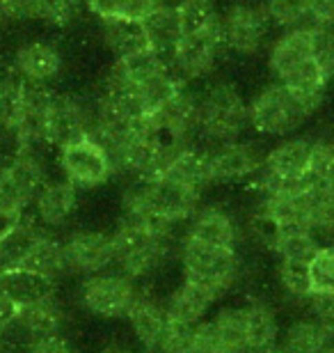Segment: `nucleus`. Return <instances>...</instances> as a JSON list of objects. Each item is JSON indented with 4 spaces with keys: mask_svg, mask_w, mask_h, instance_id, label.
Wrapping results in <instances>:
<instances>
[{
    "mask_svg": "<svg viewBox=\"0 0 334 353\" xmlns=\"http://www.w3.org/2000/svg\"><path fill=\"white\" fill-rule=\"evenodd\" d=\"M309 60H314L309 44V26L284 30L268 48V69L277 83H282L289 74H293Z\"/></svg>",
    "mask_w": 334,
    "mask_h": 353,
    "instance_id": "nucleus-23",
    "label": "nucleus"
},
{
    "mask_svg": "<svg viewBox=\"0 0 334 353\" xmlns=\"http://www.w3.org/2000/svg\"><path fill=\"white\" fill-rule=\"evenodd\" d=\"M58 165L65 179L74 183L78 190H92L103 186L110 176H115L108 152L96 143L92 136L74 140L60 147Z\"/></svg>",
    "mask_w": 334,
    "mask_h": 353,
    "instance_id": "nucleus-10",
    "label": "nucleus"
},
{
    "mask_svg": "<svg viewBox=\"0 0 334 353\" xmlns=\"http://www.w3.org/2000/svg\"><path fill=\"white\" fill-rule=\"evenodd\" d=\"M332 245H334V241H332Z\"/></svg>",
    "mask_w": 334,
    "mask_h": 353,
    "instance_id": "nucleus-51",
    "label": "nucleus"
},
{
    "mask_svg": "<svg viewBox=\"0 0 334 353\" xmlns=\"http://www.w3.org/2000/svg\"><path fill=\"white\" fill-rule=\"evenodd\" d=\"M34 218L41 228H62L78 209V188L67 179L46 181L34 195Z\"/></svg>",
    "mask_w": 334,
    "mask_h": 353,
    "instance_id": "nucleus-21",
    "label": "nucleus"
},
{
    "mask_svg": "<svg viewBox=\"0 0 334 353\" xmlns=\"http://www.w3.org/2000/svg\"><path fill=\"white\" fill-rule=\"evenodd\" d=\"M311 296L334 294V245L323 243L307 264Z\"/></svg>",
    "mask_w": 334,
    "mask_h": 353,
    "instance_id": "nucleus-35",
    "label": "nucleus"
},
{
    "mask_svg": "<svg viewBox=\"0 0 334 353\" xmlns=\"http://www.w3.org/2000/svg\"><path fill=\"white\" fill-rule=\"evenodd\" d=\"M240 301V312H243V326L247 337V349L250 353H259L273 349L280 344L282 326L275 307L257 296H245Z\"/></svg>",
    "mask_w": 334,
    "mask_h": 353,
    "instance_id": "nucleus-20",
    "label": "nucleus"
},
{
    "mask_svg": "<svg viewBox=\"0 0 334 353\" xmlns=\"http://www.w3.org/2000/svg\"><path fill=\"white\" fill-rule=\"evenodd\" d=\"M23 353H74V347L69 344L67 337L53 335V337H39L25 344Z\"/></svg>",
    "mask_w": 334,
    "mask_h": 353,
    "instance_id": "nucleus-41",
    "label": "nucleus"
},
{
    "mask_svg": "<svg viewBox=\"0 0 334 353\" xmlns=\"http://www.w3.org/2000/svg\"><path fill=\"white\" fill-rule=\"evenodd\" d=\"M323 353H334V344H332V347H328V349H325Z\"/></svg>",
    "mask_w": 334,
    "mask_h": 353,
    "instance_id": "nucleus-48",
    "label": "nucleus"
},
{
    "mask_svg": "<svg viewBox=\"0 0 334 353\" xmlns=\"http://www.w3.org/2000/svg\"><path fill=\"white\" fill-rule=\"evenodd\" d=\"M147 124L160 138L176 145H195L197 129H200V103L197 90L183 85L158 112L147 119Z\"/></svg>",
    "mask_w": 334,
    "mask_h": 353,
    "instance_id": "nucleus-12",
    "label": "nucleus"
},
{
    "mask_svg": "<svg viewBox=\"0 0 334 353\" xmlns=\"http://www.w3.org/2000/svg\"><path fill=\"white\" fill-rule=\"evenodd\" d=\"M307 307H309V314L314 316V319H318L325 328H330L334 333V294L311 296Z\"/></svg>",
    "mask_w": 334,
    "mask_h": 353,
    "instance_id": "nucleus-40",
    "label": "nucleus"
},
{
    "mask_svg": "<svg viewBox=\"0 0 334 353\" xmlns=\"http://www.w3.org/2000/svg\"><path fill=\"white\" fill-rule=\"evenodd\" d=\"M142 28H145L149 48L163 55L165 60L172 55L176 44H179L183 37V28H181L179 17H176L174 5H167V3L156 7V10L142 21Z\"/></svg>",
    "mask_w": 334,
    "mask_h": 353,
    "instance_id": "nucleus-27",
    "label": "nucleus"
},
{
    "mask_svg": "<svg viewBox=\"0 0 334 353\" xmlns=\"http://www.w3.org/2000/svg\"><path fill=\"white\" fill-rule=\"evenodd\" d=\"M140 292L142 289L138 282L131 280L122 271H117V268H110V271L83 278L81 287H78V299H81V305L92 316L115 321L126 319V314H129Z\"/></svg>",
    "mask_w": 334,
    "mask_h": 353,
    "instance_id": "nucleus-5",
    "label": "nucleus"
},
{
    "mask_svg": "<svg viewBox=\"0 0 334 353\" xmlns=\"http://www.w3.org/2000/svg\"><path fill=\"white\" fill-rule=\"evenodd\" d=\"M62 248L69 273H78L83 278L110 271L115 266V245L110 232L92 228L76 230L62 241Z\"/></svg>",
    "mask_w": 334,
    "mask_h": 353,
    "instance_id": "nucleus-11",
    "label": "nucleus"
},
{
    "mask_svg": "<svg viewBox=\"0 0 334 353\" xmlns=\"http://www.w3.org/2000/svg\"><path fill=\"white\" fill-rule=\"evenodd\" d=\"M197 103H200L197 140L206 143V147L245 138L250 117H247V99L238 85L227 79H209L202 90H197Z\"/></svg>",
    "mask_w": 334,
    "mask_h": 353,
    "instance_id": "nucleus-2",
    "label": "nucleus"
},
{
    "mask_svg": "<svg viewBox=\"0 0 334 353\" xmlns=\"http://www.w3.org/2000/svg\"><path fill=\"white\" fill-rule=\"evenodd\" d=\"M309 26L334 28V0H311Z\"/></svg>",
    "mask_w": 334,
    "mask_h": 353,
    "instance_id": "nucleus-43",
    "label": "nucleus"
},
{
    "mask_svg": "<svg viewBox=\"0 0 334 353\" xmlns=\"http://www.w3.org/2000/svg\"><path fill=\"white\" fill-rule=\"evenodd\" d=\"M298 188L314 197H334V140L314 138L307 172Z\"/></svg>",
    "mask_w": 334,
    "mask_h": 353,
    "instance_id": "nucleus-26",
    "label": "nucleus"
},
{
    "mask_svg": "<svg viewBox=\"0 0 334 353\" xmlns=\"http://www.w3.org/2000/svg\"><path fill=\"white\" fill-rule=\"evenodd\" d=\"M330 81H332L330 74L325 72L316 60H309V62H304L302 67H298L293 74H289L286 79L282 81V85L314 115L325 101Z\"/></svg>",
    "mask_w": 334,
    "mask_h": 353,
    "instance_id": "nucleus-25",
    "label": "nucleus"
},
{
    "mask_svg": "<svg viewBox=\"0 0 334 353\" xmlns=\"http://www.w3.org/2000/svg\"><path fill=\"white\" fill-rule=\"evenodd\" d=\"M225 46L220 41L218 28L206 32L183 34L172 55L167 58L169 69L181 83H200L213 79L220 65Z\"/></svg>",
    "mask_w": 334,
    "mask_h": 353,
    "instance_id": "nucleus-9",
    "label": "nucleus"
},
{
    "mask_svg": "<svg viewBox=\"0 0 334 353\" xmlns=\"http://www.w3.org/2000/svg\"><path fill=\"white\" fill-rule=\"evenodd\" d=\"M270 21L264 7L252 0H233L220 10L218 34L225 51L236 55H257L268 44Z\"/></svg>",
    "mask_w": 334,
    "mask_h": 353,
    "instance_id": "nucleus-6",
    "label": "nucleus"
},
{
    "mask_svg": "<svg viewBox=\"0 0 334 353\" xmlns=\"http://www.w3.org/2000/svg\"><path fill=\"white\" fill-rule=\"evenodd\" d=\"M14 326L28 337V342L39 340V337L60 335L62 326H65V305L58 299L55 289L23 303Z\"/></svg>",
    "mask_w": 334,
    "mask_h": 353,
    "instance_id": "nucleus-19",
    "label": "nucleus"
},
{
    "mask_svg": "<svg viewBox=\"0 0 334 353\" xmlns=\"http://www.w3.org/2000/svg\"><path fill=\"white\" fill-rule=\"evenodd\" d=\"M183 236L193 239L216 248H233L240 250L243 243V228L240 221L231 214L225 204H202L193 218L183 225Z\"/></svg>",
    "mask_w": 334,
    "mask_h": 353,
    "instance_id": "nucleus-14",
    "label": "nucleus"
},
{
    "mask_svg": "<svg viewBox=\"0 0 334 353\" xmlns=\"http://www.w3.org/2000/svg\"><path fill=\"white\" fill-rule=\"evenodd\" d=\"M309 44H311V58H314L332 79V74H334V28L309 26Z\"/></svg>",
    "mask_w": 334,
    "mask_h": 353,
    "instance_id": "nucleus-37",
    "label": "nucleus"
},
{
    "mask_svg": "<svg viewBox=\"0 0 334 353\" xmlns=\"http://www.w3.org/2000/svg\"><path fill=\"white\" fill-rule=\"evenodd\" d=\"M332 81H334V74H332Z\"/></svg>",
    "mask_w": 334,
    "mask_h": 353,
    "instance_id": "nucleus-49",
    "label": "nucleus"
},
{
    "mask_svg": "<svg viewBox=\"0 0 334 353\" xmlns=\"http://www.w3.org/2000/svg\"><path fill=\"white\" fill-rule=\"evenodd\" d=\"M25 99V83L19 76L0 79V133L17 131Z\"/></svg>",
    "mask_w": 334,
    "mask_h": 353,
    "instance_id": "nucleus-32",
    "label": "nucleus"
},
{
    "mask_svg": "<svg viewBox=\"0 0 334 353\" xmlns=\"http://www.w3.org/2000/svg\"><path fill=\"white\" fill-rule=\"evenodd\" d=\"M78 0H30V19H39L53 28H65L76 19Z\"/></svg>",
    "mask_w": 334,
    "mask_h": 353,
    "instance_id": "nucleus-36",
    "label": "nucleus"
},
{
    "mask_svg": "<svg viewBox=\"0 0 334 353\" xmlns=\"http://www.w3.org/2000/svg\"><path fill=\"white\" fill-rule=\"evenodd\" d=\"M259 353H284L280 347H273V349H266V351H259Z\"/></svg>",
    "mask_w": 334,
    "mask_h": 353,
    "instance_id": "nucleus-46",
    "label": "nucleus"
},
{
    "mask_svg": "<svg viewBox=\"0 0 334 353\" xmlns=\"http://www.w3.org/2000/svg\"><path fill=\"white\" fill-rule=\"evenodd\" d=\"M7 19H12V17H10V12H7L5 0H0V23H5Z\"/></svg>",
    "mask_w": 334,
    "mask_h": 353,
    "instance_id": "nucleus-45",
    "label": "nucleus"
},
{
    "mask_svg": "<svg viewBox=\"0 0 334 353\" xmlns=\"http://www.w3.org/2000/svg\"><path fill=\"white\" fill-rule=\"evenodd\" d=\"M334 344V333L325 328L314 316L293 319L280 335V347L284 353H323Z\"/></svg>",
    "mask_w": 334,
    "mask_h": 353,
    "instance_id": "nucleus-24",
    "label": "nucleus"
},
{
    "mask_svg": "<svg viewBox=\"0 0 334 353\" xmlns=\"http://www.w3.org/2000/svg\"><path fill=\"white\" fill-rule=\"evenodd\" d=\"M19 312H21V303L14 299L10 289L0 282V335H3L5 330L14 328V323L19 319Z\"/></svg>",
    "mask_w": 334,
    "mask_h": 353,
    "instance_id": "nucleus-39",
    "label": "nucleus"
},
{
    "mask_svg": "<svg viewBox=\"0 0 334 353\" xmlns=\"http://www.w3.org/2000/svg\"><path fill=\"white\" fill-rule=\"evenodd\" d=\"M247 117H250V129L257 136L282 140L295 136L311 117V112L282 83L275 81L261 88L247 101Z\"/></svg>",
    "mask_w": 334,
    "mask_h": 353,
    "instance_id": "nucleus-4",
    "label": "nucleus"
},
{
    "mask_svg": "<svg viewBox=\"0 0 334 353\" xmlns=\"http://www.w3.org/2000/svg\"><path fill=\"white\" fill-rule=\"evenodd\" d=\"M17 76L28 85H48L62 72V55L53 44L30 41L23 44L14 55Z\"/></svg>",
    "mask_w": 334,
    "mask_h": 353,
    "instance_id": "nucleus-22",
    "label": "nucleus"
},
{
    "mask_svg": "<svg viewBox=\"0 0 334 353\" xmlns=\"http://www.w3.org/2000/svg\"><path fill=\"white\" fill-rule=\"evenodd\" d=\"M174 10L181 21L183 34L206 32L218 28L220 7L216 0H179Z\"/></svg>",
    "mask_w": 334,
    "mask_h": 353,
    "instance_id": "nucleus-31",
    "label": "nucleus"
},
{
    "mask_svg": "<svg viewBox=\"0 0 334 353\" xmlns=\"http://www.w3.org/2000/svg\"><path fill=\"white\" fill-rule=\"evenodd\" d=\"M275 280L280 292L286 296L289 301L298 303V305H307L311 301V285L309 273L304 264H284L277 262L275 266Z\"/></svg>",
    "mask_w": 334,
    "mask_h": 353,
    "instance_id": "nucleus-34",
    "label": "nucleus"
},
{
    "mask_svg": "<svg viewBox=\"0 0 334 353\" xmlns=\"http://www.w3.org/2000/svg\"><path fill=\"white\" fill-rule=\"evenodd\" d=\"M94 108L76 94H53L46 124V145L65 147L74 140L92 136Z\"/></svg>",
    "mask_w": 334,
    "mask_h": 353,
    "instance_id": "nucleus-13",
    "label": "nucleus"
},
{
    "mask_svg": "<svg viewBox=\"0 0 334 353\" xmlns=\"http://www.w3.org/2000/svg\"><path fill=\"white\" fill-rule=\"evenodd\" d=\"M140 353H163V351H158V349H142Z\"/></svg>",
    "mask_w": 334,
    "mask_h": 353,
    "instance_id": "nucleus-47",
    "label": "nucleus"
},
{
    "mask_svg": "<svg viewBox=\"0 0 334 353\" xmlns=\"http://www.w3.org/2000/svg\"><path fill=\"white\" fill-rule=\"evenodd\" d=\"M176 259H179L183 280L211 289L220 299H227V294L238 287L245 273L240 250L216 248V245L193 241L183 234L176 239Z\"/></svg>",
    "mask_w": 334,
    "mask_h": 353,
    "instance_id": "nucleus-3",
    "label": "nucleus"
},
{
    "mask_svg": "<svg viewBox=\"0 0 334 353\" xmlns=\"http://www.w3.org/2000/svg\"><path fill=\"white\" fill-rule=\"evenodd\" d=\"M51 101H53V92L48 88L28 85L25 83L23 110H21L19 126L14 131L17 150H37L39 145H46V124H48Z\"/></svg>",
    "mask_w": 334,
    "mask_h": 353,
    "instance_id": "nucleus-18",
    "label": "nucleus"
},
{
    "mask_svg": "<svg viewBox=\"0 0 334 353\" xmlns=\"http://www.w3.org/2000/svg\"><path fill=\"white\" fill-rule=\"evenodd\" d=\"M266 150L252 138H238L231 143L204 147L206 170L211 183H240L254 181L264 165Z\"/></svg>",
    "mask_w": 334,
    "mask_h": 353,
    "instance_id": "nucleus-8",
    "label": "nucleus"
},
{
    "mask_svg": "<svg viewBox=\"0 0 334 353\" xmlns=\"http://www.w3.org/2000/svg\"><path fill=\"white\" fill-rule=\"evenodd\" d=\"M270 26L282 30L309 26V7L311 0H264L261 3Z\"/></svg>",
    "mask_w": 334,
    "mask_h": 353,
    "instance_id": "nucleus-33",
    "label": "nucleus"
},
{
    "mask_svg": "<svg viewBox=\"0 0 334 353\" xmlns=\"http://www.w3.org/2000/svg\"><path fill=\"white\" fill-rule=\"evenodd\" d=\"M321 245H323L321 239L307 230H289V232H282V234L275 239L270 252L275 255L277 262L307 266Z\"/></svg>",
    "mask_w": 334,
    "mask_h": 353,
    "instance_id": "nucleus-30",
    "label": "nucleus"
},
{
    "mask_svg": "<svg viewBox=\"0 0 334 353\" xmlns=\"http://www.w3.org/2000/svg\"><path fill=\"white\" fill-rule=\"evenodd\" d=\"M0 340H3V335H0Z\"/></svg>",
    "mask_w": 334,
    "mask_h": 353,
    "instance_id": "nucleus-50",
    "label": "nucleus"
},
{
    "mask_svg": "<svg viewBox=\"0 0 334 353\" xmlns=\"http://www.w3.org/2000/svg\"><path fill=\"white\" fill-rule=\"evenodd\" d=\"M311 147V136H289L282 138L275 147H270L264 157L259 174L254 176V190H275V188H295L307 172Z\"/></svg>",
    "mask_w": 334,
    "mask_h": 353,
    "instance_id": "nucleus-7",
    "label": "nucleus"
},
{
    "mask_svg": "<svg viewBox=\"0 0 334 353\" xmlns=\"http://www.w3.org/2000/svg\"><path fill=\"white\" fill-rule=\"evenodd\" d=\"M126 321H129L135 342L142 349H160L169 330V323H172L165 312V303L145 292V289L135 299L133 307L126 314Z\"/></svg>",
    "mask_w": 334,
    "mask_h": 353,
    "instance_id": "nucleus-17",
    "label": "nucleus"
},
{
    "mask_svg": "<svg viewBox=\"0 0 334 353\" xmlns=\"http://www.w3.org/2000/svg\"><path fill=\"white\" fill-rule=\"evenodd\" d=\"M7 271H19V273H28L37 280H44L48 285H55L60 278H65L69 273L67 268V259H65V248H62V241H58L53 234L39 230L37 236L32 239L30 245L23 250L17 262H14Z\"/></svg>",
    "mask_w": 334,
    "mask_h": 353,
    "instance_id": "nucleus-15",
    "label": "nucleus"
},
{
    "mask_svg": "<svg viewBox=\"0 0 334 353\" xmlns=\"http://www.w3.org/2000/svg\"><path fill=\"white\" fill-rule=\"evenodd\" d=\"M85 5L96 19H101V23L124 19V0H85Z\"/></svg>",
    "mask_w": 334,
    "mask_h": 353,
    "instance_id": "nucleus-42",
    "label": "nucleus"
},
{
    "mask_svg": "<svg viewBox=\"0 0 334 353\" xmlns=\"http://www.w3.org/2000/svg\"><path fill=\"white\" fill-rule=\"evenodd\" d=\"M110 234L117 271L138 285L156 278L176 255V230L160 221L122 216Z\"/></svg>",
    "mask_w": 334,
    "mask_h": 353,
    "instance_id": "nucleus-1",
    "label": "nucleus"
},
{
    "mask_svg": "<svg viewBox=\"0 0 334 353\" xmlns=\"http://www.w3.org/2000/svg\"><path fill=\"white\" fill-rule=\"evenodd\" d=\"M98 353H133L129 347H124V344H108V347H103Z\"/></svg>",
    "mask_w": 334,
    "mask_h": 353,
    "instance_id": "nucleus-44",
    "label": "nucleus"
},
{
    "mask_svg": "<svg viewBox=\"0 0 334 353\" xmlns=\"http://www.w3.org/2000/svg\"><path fill=\"white\" fill-rule=\"evenodd\" d=\"M5 172L30 204L46 183V165L37 150H17L14 159L5 165Z\"/></svg>",
    "mask_w": 334,
    "mask_h": 353,
    "instance_id": "nucleus-28",
    "label": "nucleus"
},
{
    "mask_svg": "<svg viewBox=\"0 0 334 353\" xmlns=\"http://www.w3.org/2000/svg\"><path fill=\"white\" fill-rule=\"evenodd\" d=\"M101 39L105 48L115 55V60L129 58L133 53L147 51L149 41L145 34V28L138 21L129 19H115V21H105L101 28Z\"/></svg>",
    "mask_w": 334,
    "mask_h": 353,
    "instance_id": "nucleus-29",
    "label": "nucleus"
},
{
    "mask_svg": "<svg viewBox=\"0 0 334 353\" xmlns=\"http://www.w3.org/2000/svg\"><path fill=\"white\" fill-rule=\"evenodd\" d=\"M28 204H30V202H28L25 197L19 193V188L14 186V181L7 176L5 168H0V209L21 211V214H23Z\"/></svg>",
    "mask_w": 334,
    "mask_h": 353,
    "instance_id": "nucleus-38",
    "label": "nucleus"
},
{
    "mask_svg": "<svg viewBox=\"0 0 334 353\" xmlns=\"http://www.w3.org/2000/svg\"><path fill=\"white\" fill-rule=\"evenodd\" d=\"M220 301L222 299L213 294L211 289L181 278V282L169 292V296L163 303H165V312L169 321L179 323V326L195 328L216 312Z\"/></svg>",
    "mask_w": 334,
    "mask_h": 353,
    "instance_id": "nucleus-16",
    "label": "nucleus"
}]
</instances>
